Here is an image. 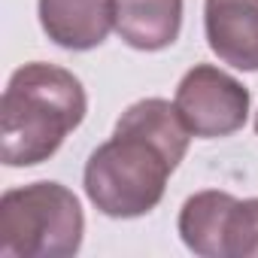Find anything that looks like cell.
Listing matches in <instances>:
<instances>
[{"instance_id": "obj_5", "label": "cell", "mask_w": 258, "mask_h": 258, "mask_svg": "<svg viewBox=\"0 0 258 258\" xmlns=\"http://www.w3.org/2000/svg\"><path fill=\"white\" fill-rule=\"evenodd\" d=\"M204 31L222 64L258 73V0H207Z\"/></svg>"}, {"instance_id": "obj_9", "label": "cell", "mask_w": 258, "mask_h": 258, "mask_svg": "<svg viewBox=\"0 0 258 258\" xmlns=\"http://www.w3.org/2000/svg\"><path fill=\"white\" fill-rule=\"evenodd\" d=\"M225 258H258V198L234 201L225 225Z\"/></svg>"}, {"instance_id": "obj_7", "label": "cell", "mask_w": 258, "mask_h": 258, "mask_svg": "<svg viewBox=\"0 0 258 258\" xmlns=\"http://www.w3.org/2000/svg\"><path fill=\"white\" fill-rule=\"evenodd\" d=\"M115 31L137 52H161L182 31V0H115Z\"/></svg>"}, {"instance_id": "obj_6", "label": "cell", "mask_w": 258, "mask_h": 258, "mask_svg": "<svg viewBox=\"0 0 258 258\" xmlns=\"http://www.w3.org/2000/svg\"><path fill=\"white\" fill-rule=\"evenodd\" d=\"M40 25L55 46L88 52L115 28V0H40Z\"/></svg>"}, {"instance_id": "obj_10", "label": "cell", "mask_w": 258, "mask_h": 258, "mask_svg": "<svg viewBox=\"0 0 258 258\" xmlns=\"http://www.w3.org/2000/svg\"><path fill=\"white\" fill-rule=\"evenodd\" d=\"M255 131H258V112H255Z\"/></svg>"}, {"instance_id": "obj_3", "label": "cell", "mask_w": 258, "mask_h": 258, "mask_svg": "<svg viewBox=\"0 0 258 258\" xmlns=\"http://www.w3.org/2000/svg\"><path fill=\"white\" fill-rule=\"evenodd\" d=\"M82 234L79 198L61 182H31L0 198L4 258H70L79 252Z\"/></svg>"}, {"instance_id": "obj_1", "label": "cell", "mask_w": 258, "mask_h": 258, "mask_svg": "<svg viewBox=\"0 0 258 258\" xmlns=\"http://www.w3.org/2000/svg\"><path fill=\"white\" fill-rule=\"evenodd\" d=\"M191 131L176 103L146 97L131 103L115 121L112 137L85 164V195L109 219H137L152 213L170 173L188 152Z\"/></svg>"}, {"instance_id": "obj_4", "label": "cell", "mask_w": 258, "mask_h": 258, "mask_svg": "<svg viewBox=\"0 0 258 258\" xmlns=\"http://www.w3.org/2000/svg\"><path fill=\"white\" fill-rule=\"evenodd\" d=\"M176 109L191 137H231L249 118V91L213 64L191 67L176 88Z\"/></svg>"}, {"instance_id": "obj_2", "label": "cell", "mask_w": 258, "mask_h": 258, "mask_svg": "<svg viewBox=\"0 0 258 258\" xmlns=\"http://www.w3.org/2000/svg\"><path fill=\"white\" fill-rule=\"evenodd\" d=\"M88 97L82 82L55 64L31 61L10 76L0 100V158L7 167L49 161L82 124Z\"/></svg>"}, {"instance_id": "obj_8", "label": "cell", "mask_w": 258, "mask_h": 258, "mask_svg": "<svg viewBox=\"0 0 258 258\" xmlns=\"http://www.w3.org/2000/svg\"><path fill=\"white\" fill-rule=\"evenodd\" d=\"M234 195L228 191H198L182 204L179 213V237L201 258H225V225L234 207Z\"/></svg>"}]
</instances>
